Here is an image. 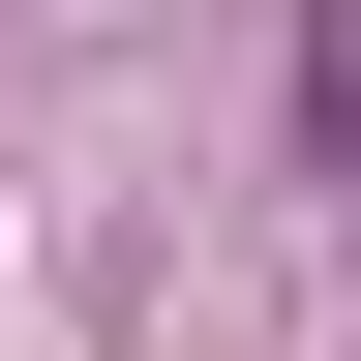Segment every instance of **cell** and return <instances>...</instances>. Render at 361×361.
Returning a JSON list of instances; mask_svg holds the SVG:
<instances>
[{"label": "cell", "instance_id": "6da1fadb", "mask_svg": "<svg viewBox=\"0 0 361 361\" xmlns=\"http://www.w3.org/2000/svg\"><path fill=\"white\" fill-rule=\"evenodd\" d=\"M271 121H301V180H361V0H271Z\"/></svg>", "mask_w": 361, "mask_h": 361}]
</instances>
